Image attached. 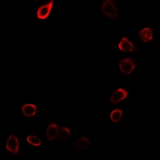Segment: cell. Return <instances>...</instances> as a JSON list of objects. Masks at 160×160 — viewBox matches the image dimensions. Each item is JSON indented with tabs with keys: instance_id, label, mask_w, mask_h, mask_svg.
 <instances>
[{
	"instance_id": "8",
	"label": "cell",
	"mask_w": 160,
	"mask_h": 160,
	"mask_svg": "<svg viewBox=\"0 0 160 160\" xmlns=\"http://www.w3.org/2000/svg\"><path fill=\"white\" fill-rule=\"evenodd\" d=\"M58 130H59V128H58V126L57 124H50L48 127V129H47V138H48V139L52 140L57 138Z\"/></svg>"
},
{
	"instance_id": "5",
	"label": "cell",
	"mask_w": 160,
	"mask_h": 160,
	"mask_svg": "<svg viewBox=\"0 0 160 160\" xmlns=\"http://www.w3.org/2000/svg\"><path fill=\"white\" fill-rule=\"evenodd\" d=\"M53 3H54V0H51L48 3L45 4L43 6H41L38 8V11H37V17H38V18L46 19V18H48L53 8Z\"/></svg>"
},
{
	"instance_id": "7",
	"label": "cell",
	"mask_w": 160,
	"mask_h": 160,
	"mask_svg": "<svg viewBox=\"0 0 160 160\" xmlns=\"http://www.w3.org/2000/svg\"><path fill=\"white\" fill-rule=\"evenodd\" d=\"M138 38L142 42H150L153 38V30L150 28H144L138 32Z\"/></svg>"
},
{
	"instance_id": "3",
	"label": "cell",
	"mask_w": 160,
	"mask_h": 160,
	"mask_svg": "<svg viewBox=\"0 0 160 160\" xmlns=\"http://www.w3.org/2000/svg\"><path fill=\"white\" fill-rule=\"evenodd\" d=\"M6 148L12 155H17L18 152V140L15 135H10L6 144Z\"/></svg>"
},
{
	"instance_id": "10",
	"label": "cell",
	"mask_w": 160,
	"mask_h": 160,
	"mask_svg": "<svg viewBox=\"0 0 160 160\" xmlns=\"http://www.w3.org/2000/svg\"><path fill=\"white\" fill-rule=\"evenodd\" d=\"M74 145L79 150H85L88 148L90 146V139L86 137H82L78 139L76 142L74 143Z\"/></svg>"
},
{
	"instance_id": "1",
	"label": "cell",
	"mask_w": 160,
	"mask_h": 160,
	"mask_svg": "<svg viewBox=\"0 0 160 160\" xmlns=\"http://www.w3.org/2000/svg\"><path fill=\"white\" fill-rule=\"evenodd\" d=\"M102 13L105 17L116 19L118 17V9L115 7V2L113 0H105L102 4Z\"/></svg>"
},
{
	"instance_id": "13",
	"label": "cell",
	"mask_w": 160,
	"mask_h": 160,
	"mask_svg": "<svg viewBox=\"0 0 160 160\" xmlns=\"http://www.w3.org/2000/svg\"><path fill=\"white\" fill-rule=\"evenodd\" d=\"M28 142L30 144L33 146H35V147H38V146L42 145V141L40 140V138H38V137L34 136V135H30L27 138Z\"/></svg>"
},
{
	"instance_id": "4",
	"label": "cell",
	"mask_w": 160,
	"mask_h": 160,
	"mask_svg": "<svg viewBox=\"0 0 160 160\" xmlns=\"http://www.w3.org/2000/svg\"><path fill=\"white\" fill-rule=\"evenodd\" d=\"M128 97V91L123 88H118L111 96V102L113 104H117Z\"/></svg>"
},
{
	"instance_id": "9",
	"label": "cell",
	"mask_w": 160,
	"mask_h": 160,
	"mask_svg": "<svg viewBox=\"0 0 160 160\" xmlns=\"http://www.w3.org/2000/svg\"><path fill=\"white\" fill-rule=\"evenodd\" d=\"M22 112L23 115L27 117H32L36 115L37 113V107L34 104H25L22 106Z\"/></svg>"
},
{
	"instance_id": "2",
	"label": "cell",
	"mask_w": 160,
	"mask_h": 160,
	"mask_svg": "<svg viewBox=\"0 0 160 160\" xmlns=\"http://www.w3.org/2000/svg\"><path fill=\"white\" fill-rule=\"evenodd\" d=\"M135 66H136V64L131 58H124V59H122L119 62L120 71L125 75L131 74L135 68Z\"/></svg>"
},
{
	"instance_id": "12",
	"label": "cell",
	"mask_w": 160,
	"mask_h": 160,
	"mask_svg": "<svg viewBox=\"0 0 160 160\" xmlns=\"http://www.w3.org/2000/svg\"><path fill=\"white\" fill-rule=\"evenodd\" d=\"M122 114H123V112H122V110H115V111H113L111 113V116H110V118H111V120L112 122H117L119 121L120 118H122Z\"/></svg>"
},
{
	"instance_id": "11",
	"label": "cell",
	"mask_w": 160,
	"mask_h": 160,
	"mask_svg": "<svg viewBox=\"0 0 160 160\" xmlns=\"http://www.w3.org/2000/svg\"><path fill=\"white\" fill-rule=\"evenodd\" d=\"M70 135H71V131L68 128H61L58 130L57 139L58 141H65L69 138Z\"/></svg>"
},
{
	"instance_id": "6",
	"label": "cell",
	"mask_w": 160,
	"mask_h": 160,
	"mask_svg": "<svg viewBox=\"0 0 160 160\" xmlns=\"http://www.w3.org/2000/svg\"><path fill=\"white\" fill-rule=\"evenodd\" d=\"M118 49L122 51H128V52H133V51H137L138 49L135 48V46L134 45L131 41L128 40L127 38H122L118 43Z\"/></svg>"
}]
</instances>
